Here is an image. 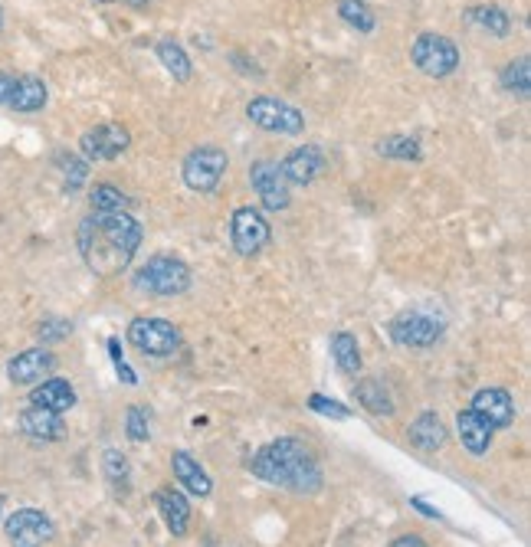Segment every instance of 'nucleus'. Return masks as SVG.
Segmentation results:
<instances>
[{
    "mask_svg": "<svg viewBox=\"0 0 531 547\" xmlns=\"http://www.w3.org/2000/svg\"><path fill=\"white\" fill-rule=\"evenodd\" d=\"M469 410H476L482 420L492 426V430H505V426L515 423V400H512L509 390H502V387L479 390V394L472 397Z\"/></svg>",
    "mask_w": 531,
    "mask_h": 547,
    "instance_id": "15",
    "label": "nucleus"
},
{
    "mask_svg": "<svg viewBox=\"0 0 531 547\" xmlns=\"http://www.w3.org/2000/svg\"><path fill=\"white\" fill-rule=\"evenodd\" d=\"M502 89L518 95V99H528V92H531V66H528V56L512 59V63L502 69Z\"/></svg>",
    "mask_w": 531,
    "mask_h": 547,
    "instance_id": "31",
    "label": "nucleus"
},
{
    "mask_svg": "<svg viewBox=\"0 0 531 547\" xmlns=\"http://www.w3.org/2000/svg\"><path fill=\"white\" fill-rule=\"evenodd\" d=\"M155 53H158L161 66L168 69V76H171L174 82H191V76H194V63H191V56H187V50H184L181 43L171 40V37H164V40H158Z\"/></svg>",
    "mask_w": 531,
    "mask_h": 547,
    "instance_id": "24",
    "label": "nucleus"
},
{
    "mask_svg": "<svg viewBox=\"0 0 531 547\" xmlns=\"http://www.w3.org/2000/svg\"><path fill=\"white\" fill-rule=\"evenodd\" d=\"M456 433H459V443H463L472 456H486L495 439V430L476 410H463L456 416Z\"/></svg>",
    "mask_w": 531,
    "mask_h": 547,
    "instance_id": "20",
    "label": "nucleus"
},
{
    "mask_svg": "<svg viewBox=\"0 0 531 547\" xmlns=\"http://www.w3.org/2000/svg\"><path fill=\"white\" fill-rule=\"evenodd\" d=\"M354 400H358L361 407L368 413H374V416H391L394 413V400H391L387 387L377 377H361L358 384H354Z\"/></svg>",
    "mask_w": 531,
    "mask_h": 547,
    "instance_id": "25",
    "label": "nucleus"
},
{
    "mask_svg": "<svg viewBox=\"0 0 531 547\" xmlns=\"http://www.w3.org/2000/svg\"><path fill=\"white\" fill-rule=\"evenodd\" d=\"M466 23H472V27L489 30L495 40H505V37L512 33V17L505 14V7H495V4L469 7V10H466Z\"/></svg>",
    "mask_w": 531,
    "mask_h": 547,
    "instance_id": "26",
    "label": "nucleus"
},
{
    "mask_svg": "<svg viewBox=\"0 0 531 547\" xmlns=\"http://www.w3.org/2000/svg\"><path fill=\"white\" fill-rule=\"evenodd\" d=\"M407 439H410V446L420 449V453H436V449L446 446V426L440 416L427 410L407 426Z\"/></svg>",
    "mask_w": 531,
    "mask_h": 547,
    "instance_id": "21",
    "label": "nucleus"
},
{
    "mask_svg": "<svg viewBox=\"0 0 531 547\" xmlns=\"http://www.w3.org/2000/svg\"><path fill=\"white\" fill-rule=\"evenodd\" d=\"M30 407H43L53 413H66L76 407V390L66 377H46L30 390Z\"/></svg>",
    "mask_w": 531,
    "mask_h": 547,
    "instance_id": "18",
    "label": "nucleus"
},
{
    "mask_svg": "<svg viewBox=\"0 0 531 547\" xmlns=\"http://www.w3.org/2000/svg\"><path fill=\"white\" fill-rule=\"evenodd\" d=\"M0 505H4V495H0Z\"/></svg>",
    "mask_w": 531,
    "mask_h": 547,
    "instance_id": "42",
    "label": "nucleus"
},
{
    "mask_svg": "<svg viewBox=\"0 0 531 547\" xmlns=\"http://www.w3.org/2000/svg\"><path fill=\"white\" fill-rule=\"evenodd\" d=\"M102 475H105V482L112 485V492L128 495V485H132V466H128V456L122 453V449H105Z\"/></svg>",
    "mask_w": 531,
    "mask_h": 547,
    "instance_id": "27",
    "label": "nucleus"
},
{
    "mask_svg": "<svg viewBox=\"0 0 531 547\" xmlns=\"http://www.w3.org/2000/svg\"><path fill=\"white\" fill-rule=\"evenodd\" d=\"M17 426H20L23 436L40 439V443H59V439L66 436L63 413H53V410H43V407H27L17 416Z\"/></svg>",
    "mask_w": 531,
    "mask_h": 547,
    "instance_id": "16",
    "label": "nucleus"
},
{
    "mask_svg": "<svg viewBox=\"0 0 531 547\" xmlns=\"http://www.w3.org/2000/svg\"><path fill=\"white\" fill-rule=\"evenodd\" d=\"M99 4H118V0H99Z\"/></svg>",
    "mask_w": 531,
    "mask_h": 547,
    "instance_id": "41",
    "label": "nucleus"
},
{
    "mask_svg": "<svg viewBox=\"0 0 531 547\" xmlns=\"http://www.w3.org/2000/svg\"><path fill=\"white\" fill-rule=\"evenodd\" d=\"M338 17L358 33H374V27H377L374 10L364 4V0H338Z\"/></svg>",
    "mask_w": 531,
    "mask_h": 547,
    "instance_id": "29",
    "label": "nucleus"
},
{
    "mask_svg": "<svg viewBox=\"0 0 531 547\" xmlns=\"http://www.w3.org/2000/svg\"><path fill=\"white\" fill-rule=\"evenodd\" d=\"M246 118L263 128V132L273 135H302L305 132V115L289 102H279L273 95H256V99L246 105Z\"/></svg>",
    "mask_w": 531,
    "mask_h": 547,
    "instance_id": "8",
    "label": "nucleus"
},
{
    "mask_svg": "<svg viewBox=\"0 0 531 547\" xmlns=\"http://www.w3.org/2000/svg\"><path fill=\"white\" fill-rule=\"evenodd\" d=\"M279 171H282V177H286L289 187H309L315 177L325 171V151L318 145L295 148L279 161Z\"/></svg>",
    "mask_w": 531,
    "mask_h": 547,
    "instance_id": "14",
    "label": "nucleus"
},
{
    "mask_svg": "<svg viewBox=\"0 0 531 547\" xmlns=\"http://www.w3.org/2000/svg\"><path fill=\"white\" fill-rule=\"evenodd\" d=\"M73 335V321H66V318H43L40 321V328H37V338L40 341H63Z\"/></svg>",
    "mask_w": 531,
    "mask_h": 547,
    "instance_id": "34",
    "label": "nucleus"
},
{
    "mask_svg": "<svg viewBox=\"0 0 531 547\" xmlns=\"http://www.w3.org/2000/svg\"><path fill=\"white\" fill-rule=\"evenodd\" d=\"M374 151L381 154V158H394V161H420L423 158L420 141L410 135H384L374 145Z\"/></svg>",
    "mask_w": 531,
    "mask_h": 547,
    "instance_id": "28",
    "label": "nucleus"
},
{
    "mask_svg": "<svg viewBox=\"0 0 531 547\" xmlns=\"http://www.w3.org/2000/svg\"><path fill=\"white\" fill-rule=\"evenodd\" d=\"M155 508L174 538H184L187 525H191V502L184 498V492H177L174 485H164L155 492Z\"/></svg>",
    "mask_w": 531,
    "mask_h": 547,
    "instance_id": "17",
    "label": "nucleus"
},
{
    "mask_svg": "<svg viewBox=\"0 0 531 547\" xmlns=\"http://www.w3.org/2000/svg\"><path fill=\"white\" fill-rule=\"evenodd\" d=\"M4 534L10 547H46L56 538V525L40 508H17L4 521Z\"/></svg>",
    "mask_w": 531,
    "mask_h": 547,
    "instance_id": "10",
    "label": "nucleus"
},
{
    "mask_svg": "<svg viewBox=\"0 0 531 547\" xmlns=\"http://www.w3.org/2000/svg\"><path fill=\"white\" fill-rule=\"evenodd\" d=\"M53 367H56V358L50 348H27L10 358L7 377H10V384H17V387H33L50 377Z\"/></svg>",
    "mask_w": 531,
    "mask_h": 547,
    "instance_id": "13",
    "label": "nucleus"
},
{
    "mask_svg": "<svg viewBox=\"0 0 531 547\" xmlns=\"http://www.w3.org/2000/svg\"><path fill=\"white\" fill-rule=\"evenodd\" d=\"M446 331V318L436 315L433 308H407L400 312L391 325H387V335L400 348H433L436 341L443 338Z\"/></svg>",
    "mask_w": 531,
    "mask_h": 547,
    "instance_id": "4",
    "label": "nucleus"
},
{
    "mask_svg": "<svg viewBox=\"0 0 531 547\" xmlns=\"http://www.w3.org/2000/svg\"><path fill=\"white\" fill-rule=\"evenodd\" d=\"M0 30H4V10H0Z\"/></svg>",
    "mask_w": 531,
    "mask_h": 547,
    "instance_id": "40",
    "label": "nucleus"
},
{
    "mask_svg": "<svg viewBox=\"0 0 531 547\" xmlns=\"http://www.w3.org/2000/svg\"><path fill=\"white\" fill-rule=\"evenodd\" d=\"M145 227L128 210L122 213H89L79 223V253L96 276H122L132 266Z\"/></svg>",
    "mask_w": 531,
    "mask_h": 547,
    "instance_id": "1",
    "label": "nucleus"
},
{
    "mask_svg": "<svg viewBox=\"0 0 531 547\" xmlns=\"http://www.w3.org/2000/svg\"><path fill=\"white\" fill-rule=\"evenodd\" d=\"M135 285L141 292L164 295V299H171V295H184L187 289H191V266L177 256L158 253L138 269Z\"/></svg>",
    "mask_w": 531,
    "mask_h": 547,
    "instance_id": "3",
    "label": "nucleus"
},
{
    "mask_svg": "<svg viewBox=\"0 0 531 547\" xmlns=\"http://www.w3.org/2000/svg\"><path fill=\"white\" fill-rule=\"evenodd\" d=\"M273 240V227H269L266 213L256 207H236L230 217V243L240 256L263 253Z\"/></svg>",
    "mask_w": 531,
    "mask_h": 547,
    "instance_id": "9",
    "label": "nucleus"
},
{
    "mask_svg": "<svg viewBox=\"0 0 531 547\" xmlns=\"http://www.w3.org/2000/svg\"><path fill=\"white\" fill-rule=\"evenodd\" d=\"M250 184L256 190V197H259V204H263L266 210H286L292 204V194H289V184H286V177H282L279 171V164L276 161H253L250 164Z\"/></svg>",
    "mask_w": 531,
    "mask_h": 547,
    "instance_id": "12",
    "label": "nucleus"
},
{
    "mask_svg": "<svg viewBox=\"0 0 531 547\" xmlns=\"http://www.w3.org/2000/svg\"><path fill=\"white\" fill-rule=\"evenodd\" d=\"M125 338L135 351L148 354V358H171V354L181 351V328L168 318H132Z\"/></svg>",
    "mask_w": 531,
    "mask_h": 547,
    "instance_id": "5",
    "label": "nucleus"
},
{
    "mask_svg": "<svg viewBox=\"0 0 531 547\" xmlns=\"http://www.w3.org/2000/svg\"><path fill=\"white\" fill-rule=\"evenodd\" d=\"M132 7H145V4H151V0H128Z\"/></svg>",
    "mask_w": 531,
    "mask_h": 547,
    "instance_id": "39",
    "label": "nucleus"
},
{
    "mask_svg": "<svg viewBox=\"0 0 531 547\" xmlns=\"http://www.w3.org/2000/svg\"><path fill=\"white\" fill-rule=\"evenodd\" d=\"M50 92H46V82L40 76H17L14 82V95H10L7 109L14 112H40Z\"/></svg>",
    "mask_w": 531,
    "mask_h": 547,
    "instance_id": "22",
    "label": "nucleus"
},
{
    "mask_svg": "<svg viewBox=\"0 0 531 547\" xmlns=\"http://www.w3.org/2000/svg\"><path fill=\"white\" fill-rule=\"evenodd\" d=\"M250 472L256 479L292 495H315L325 485V472L315 449L295 436H279L263 449H256V456L250 459Z\"/></svg>",
    "mask_w": 531,
    "mask_h": 547,
    "instance_id": "2",
    "label": "nucleus"
},
{
    "mask_svg": "<svg viewBox=\"0 0 531 547\" xmlns=\"http://www.w3.org/2000/svg\"><path fill=\"white\" fill-rule=\"evenodd\" d=\"M413 66L430 79H446L459 69V46L443 33H420L410 46Z\"/></svg>",
    "mask_w": 531,
    "mask_h": 547,
    "instance_id": "7",
    "label": "nucleus"
},
{
    "mask_svg": "<svg viewBox=\"0 0 531 547\" xmlns=\"http://www.w3.org/2000/svg\"><path fill=\"white\" fill-rule=\"evenodd\" d=\"M309 410L322 413V416H332V420H348V416H351V410L345 407V403L328 400V397H322V394H312V397H309Z\"/></svg>",
    "mask_w": 531,
    "mask_h": 547,
    "instance_id": "35",
    "label": "nucleus"
},
{
    "mask_svg": "<svg viewBox=\"0 0 531 547\" xmlns=\"http://www.w3.org/2000/svg\"><path fill=\"white\" fill-rule=\"evenodd\" d=\"M391 547H427V541L420 534H400V538L391 541Z\"/></svg>",
    "mask_w": 531,
    "mask_h": 547,
    "instance_id": "37",
    "label": "nucleus"
},
{
    "mask_svg": "<svg viewBox=\"0 0 531 547\" xmlns=\"http://www.w3.org/2000/svg\"><path fill=\"white\" fill-rule=\"evenodd\" d=\"M56 164H59V171H63L66 190H73L76 194V190L86 184V177H89V161L79 158V154H59Z\"/></svg>",
    "mask_w": 531,
    "mask_h": 547,
    "instance_id": "32",
    "label": "nucleus"
},
{
    "mask_svg": "<svg viewBox=\"0 0 531 547\" xmlns=\"http://www.w3.org/2000/svg\"><path fill=\"white\" fill-rule=\"evenodd\" d=\"M14 82H17L14 73H0V105L10 102V95H14Z\"/></svg>",
    "mask_w": 531,
    "mask_h": 547,
    "instance_id": "36",
    "label": "nucleus"
},
{
    "mask_svg": "<svg viewBox=\"0 0 531 547\" xmlns=\"http://www.w3.org/2000/svg\"><path fill=\"white\" fill-rule=\"evenodd\" d=\"M89 207L92 213H122L128 210V197L115 184H96L89 190Z\"/></svg>",
    "mask_w": 531,
    "mask_h": 547,
    "instance_id": "30",
    "label": "nucleus"
},
{
    "mask_svg": "<svg viewBox=\"0 0 531 547\" xmlns=\"http://www.w3.org/2000/svg\"><path fill=\"white\" fill-rule=\"evenodd\" d=\"M410 505H413V508H420L427 518H443V511H440V508H433V505H427L423 498H410Z\"/></svg>",
    "mask_w": 531,
    "mask_h": 547,
    "instance_id": "38",
    "label": "nucleus"
},
{
    "mask_svg": "<svg viewBox=\"0 0 531 547\" xmlns=\"http://www.w3.org/2000/svg\"><path fill=\"white\" fill-rule=\"evenodd\" d=\"M128 145H132V132L118 122H105V125L89 128V132H82L79 154L89 164L92 161H115L128 151Z\"/></svg>",
    "mask_w": 531,
    "mask_h": 547,
    "instance_id": "11",
    "label": "nucleus"
},
{
    "mask_svg": "<svg viewBox=\"0 0 531 547\" xmlns=\"http://www.w3.org/2000/svg\"><path fill=\"white\" fill-rule=\"evenodd\" d=\"M328 348H332V361L341 374H348V377H358L361 374V344L358 338L351 335V331H335L332 341H328Z\"/></svg>",
    "mask_w": 531,
    "mask_h": 547,
    "instance_id": "23",
    "label": "nucleus"
},
{
    "mask_svg": "<svg viewBox=\"0 0 531 547\" xmlns=\"http://www.w3.org/2000/svg\"><path fill=\"white\" fill-rule=\"evenodd\" d=\"M230 168L227 151L217 145H200L181 161V177L194 194H214Z\"/></svg>",
    "mask_w": 531,
    "mask_h": 547,
    "instance_id": "6",
    "label": "nucleus"
},
{
    "mask_svg": "<svg viewBox=\"0 0 531 547\" xmlns=\"http://www.w3.org/2000/svg\"><path fill=\"white\" fill-rule=\"evenodd\" d=\"M171 472H174L177 485H184V489L197 498H207L210 492H214V479L200 469V462L187 453V449H174L171 453Z\"/></svg>",
    "mask_w": 531,
    "mask_h": 547,
    "instance_id": "19",
    "label": "nucleus"
},
{
    "mask_svg": "<svg viewBox=\"0 0 531 547\" xmlns=\"http://www.w3.org/2000/svg\"><path fill=\"white\" fill-rule=\"evenodd\" d=\"M125 433L132 443H145V439L151 436V423H148V410L141 407V403H132L125 413Z\"/></svg>",
    "mask_w": 531,
    "mask_h": 547,
    "instance_id": "33",
    "label": "nucleus"
}]
</instances>
